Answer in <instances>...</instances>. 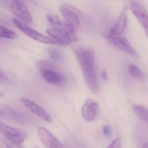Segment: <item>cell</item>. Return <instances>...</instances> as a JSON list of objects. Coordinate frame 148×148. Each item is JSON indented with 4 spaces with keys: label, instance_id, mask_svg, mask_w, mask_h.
Masks as SVG:
<instances>
[{
    "label": "cell",
    "instance_id": "18",
    "mask_svg": "<svg viewBox=\"0 0 148 148\" xmlns=\"http://www.w3.org/2000/svg\"><path fill=\"white\" fill-rule=\"evenodd\" d=\"M49 57L54 61H60L62 59L61 54L59 50L56 49L50 48L48 51Z\"/></svg>",
    "mask_w": 148,
    "mask_h": 148
},
{
    "label": "cell",
    "instance_id": "4",
    "mask_svg": "<svg viewBox=\"0 0 148 148\" xmlns=\"http://www.w3.org/2000/svg\"><path fill=\"white\" fill-rule=\"evenodd\" d=\"M61 12L69 27L75 30L80 25L81 12L75 7L69 4H63L60 8Z\"/></svg>",
    "mask_w": 148,
    "mask_h": 148
},
{
    "label": "cell",
    "instance_id": "20",
    "mask_svg": "<svg viewBox=\"0 0 148 148\" xmlns=\"http://www.w3.org/2000/svg\"><path fill=\"white\" fill-rule=\"evenodd\" d=\"M103 132L105 136L109 137L112 134V129L109 125H105L103 127Z\"/></svg>",
    "mask_w": 148,
    "mask_h": 148
},
{
    "label": "cell",
    "instance_id": "25",
    "mask_svg": "<svg viewBox=\"0 0 148 148\" xmlns=\"http://www.w3.org/2000/svg\"><path fill=\"white\" fill-rule=\"evenodd\" d=\"M3 115V114L2 112L0 109V116H2Z\"/></svg>",
    "mask_w": 148,
    "mask_h": 148
},
{
    "label": "cell",
    "instance_id": "15",
    "mask_svg": "<svg viewBox=\"0 0 148 148\" xmlns=\"http://www.w3.org/2000/svg\"><path fill=\"white\" fill-rule=\"evenodd\" d=\"M49 21L56 27H66L69 26L67 23L62 21L58 17V16L54 14H48L47 15Z\"/></svg>",
    "mask_w": 148,
    "mask_h": 148
},
{
    "label": "cell",
    "instance_id": "2",
    "mask_svg": "<svg viewBox=\"0 0 148 148\" xmlns=\"http://www.w3.org/2000/svg\"><path fill=\"white\" fill-rule=\"evenodd\" d=\"M47 33L58 43L59 45H66L78 41L75 30L69 26L55 27L47 30Z\"/></svg>",
    "mask_w": 148,
    "mask_h": 148
},
{
    "label": "cell",
    "instance_id": "11",
    "mask_svg": "<svg viewBox=\"0 0 148 148\" xmlns=\"http://www.w3.org/2000/svg\"><path fill=\"white\" fill-rule=\"evenodd\" d=\"M132 13L136 17L144 29L146 35L148 38V12L140 4L132 3L130 4Z\"/></svg>",
    "mask_w": 148,
    "mask_h": 148
},
{
    "label": "cell",
    "instance_id": "10",
    "mask_svg": "<svg viewBox=\"0 0 148 148\" xmlns=\"http://www.w3.org/2000/svg\"><path fill=\"white\" fill-rule=\"evenodd\" d=\"M20 101L27 109L37 117L46 122L49 123L52 122V119L51 116L45 109L34 103L25 98H21Z\"/></svg>",
    "mask_w": 148,
    "mask_h": 148
},
{
    "label": "cell",
    "instance_id": "23",
    "mask_svg": "<svg viewBox=\"0 0 148 148\" xmlns=\"http://www.w3.org/2000/svg\"><path fill=\"white\" fill-rule=\"evenodd\" d=\"M6 23H7V22L6 21L0 18V24H5Z\"/></svg>",
    "mask_w": 148,
    "mask_h": 148
},
{
    "label": "cell",
    "instance_id": "13",
    "mask_svg": "<svg viewBox=\"0 0 148 148\" xmlns=\"http://www.w3.org/2000/svg\"><path fill=\"white\" fill-rule=\"evenodd\" d=\"M41 74L44 80L49 83L54 85H60L64 82V77L59 72L52 70L42 68Z\"/></svg>",
    "mask_w": 148,
    "mask_h": 148
},
{
    "label": "cell",
    "instance_id": "16",
    "mask_svg": "<svg viewBox=\"0 0 148 148\" xmlns=\"http://www.w3.org/2000/svg\"><path fill=\"white\" fill-rule=\"evenodd\" d=\"M128 70L130 74L136 79L142 80L143 78V74L142 70L136 65L133 63L130 64Z\"/></svg>",
    "mask_w": 148,
    "mask_h": 148
},
{
    "label": "cell",
    "instance_id": "5",
    "mask_svg": "<svg viewBox=\"0 0 148 148\" xmlns=\"http://www.w3.org/2000/svg\"><path fill=\"white\" fill-rule=\"evenodd\" d=\"M12 21L15 25L18 28V29L22 31L25 34L31 37L32 39L43 43L59 45L58 43L54 39H51L47 36H45L44 35L40 33L27 26L23 23L20 21L18 19L13 18Z\"/></svg>",
    "mask_w": 148,
    "mask_h": 148
},
{
    "label": "cell",
    "instance_id": "17",
    "mask_svg": "<svg viewBox=\"0 0 148 148\" xmlns=\"http://www.w3.org/2000/svg\"><path fill=\"white\" fill-rule=\"evenodd\" d=\"M0 37L13 39L16 37V34L12 30L0 26Z\"/></svg>",
    "mask_w": 148,
    "mask_h": 148
},
{
    "label": "cell",
    "instance_id": "24",
    "mask_svg": "<svg viewBox=\"0 0 148 148\" xmlns=\"http://www.w3.org/2000/svg\"><path fill=\"white\" fill-rule=\"evenodd\" d=\"M143 148H148V142L146 143V144L144 145V146L143 147Z\"/></svg>",
    "mask_w": 148,
    "mask_h": 148
},
{
    "label": "cell",
    "instance_id": "21",
    "mask_svg": "<svg viewBox=\"0 0 148 148\" xmlns=\"http://www.w3.org/2000/svg\"><path fill=\"white\" fill-rule=\"evenodd\" d=\"M101 76L102 79L104 81H107L108 80V74L107 71L105 70H103L101 72Z\"/></svg>",
    "mask_w": 148,
    "mask_h": 148
},
{
    "label": "cell",
    "instance_id": "22",
    "mask_svg": "<svg viewBox=\"0 0 148 148\" xmlns=\"http://www.w3.org/2000/svg\"><path fill=\"white\" fill-rule=\"evenodd\" d=\"M7 78L6 75L3 72L0 70V78L2 79H5Z\"/></svg>",
    "mask_w": 148,
    "mask_h": 148
},
{
    "label": "cell",
    "instance_id": "19",
    "mask_svg": "<svg viewBox=\"0 0 148 148\" xmlns=\"http://www.w3.org/2000/svg\"><path fill=\"white\" fill-rule=\"evenodd\" d=\"M121 140L120 138H117L115 139L108 146V148H120L121 147Z\"/></svg>",
    "mask_w": 148,
    "mask_h": 148
},
{
    "label": "cell",
    "instance_id": "8",
    "mask_svg": "<svg viewBox=\"0 0 148 148\" xmlns=\"http://www.w3.org/2000/svg\"><path fill=\"white\" fill-rule=\"evenodd\" d=\"M11 8L13 13L23 21L27 23L32 22L31 14L22 0H12Z\"/></svg>",
    "mask_w": 148,
    "mask_h": 148
},
{
    "label": "cell",
    "instance_id": "3",
    "mask_svg": "<svg viewBox=\"0 0 148 148\" xmlns=\"http://www.w3.org/2000/svg\"><path fill=\"white\" fill-rule=\"evenodd\" d=\"M102 35L109 43L115 47L123 50L131 56L135 57L139 56L130 43L126 38L120 36V35L115 34L111 32L103 34Z\"/></svg>",
    "mask_w": 148,
    "mask_h": 148
},
{
    "label": "cell",
    "instance_id": "1",
    "mask_svg": "<svg viewBox=\"0 0 148 148\" xmlns=\"http://www.w3.org/2000/svg\"><path fill=\"white\" fill-rule=\"evenodd\" d=\"M74 51L87 86L93 93L98 94L99 89L95 70L94 51L92 49L86 46H77L75 47Z\"/></svg>",
    "mask_w": 148,
    "mask_h": 148
},
{
    "label": "cell",
    "instance_id": "7",
    "mask_svg": "<svg viewBox=\"0 0 148 148\" xmlns=\"http://www.w3.org/2000/svg\"><path fill=\"white\" fill-rule=\"evenodd\" d=\"M100 110V107L96 102L92 99H88L82 108V116L87 121H92L98 117Z\"/></svg>",
    "mask_w": 148,
    "mask_h": 148
},
{
    "label": "cell",
    "instance_id": "12",
    "mask_svg": "<svg viewBox=\"0 0 148 148\" xmlns=\"http://www.w3.org/2000/svg\"><path fill=\"white\" fill-rule=\"evenodd\" d=\"M128 9L124 6L115 23L110 29V32L116 35H121L124 32L127 22Z\"/></svg>",
    "mask_w": 148,
    "mask_h": 148
},
{
    "label": "cell",
    "instance_id": "14",
    "mask_svg": "<svg viewBox=\"0 0 148 148\" xmlns=\"http://www.w3.org/2000/svg\"><path fill=\"white\" fill-rule=\"evenodd\" d=\"M133 109L137 116L141 120L148 123V109L143 106L135 105L133 106Z\"/></svg>",
    "mask_w": 148,
    "mask_h": 148
},
{
    "label": "cell",
    "instance_id": "9",
    "mask_svg": "<svg viewBox=\"0 0 148 148\" xmlns=\"http://www.w3.org/2000/svg\"><path fill=\"white\" fill-rule=\"evenodd\" d=\"M38 133L41 140L46 147H64L62 143L47 129L44 127H40L38 129Z\"/></svg>",
    "mask_w": 148,
    "mask_h": 148
},
{
    "label": "cell",
    "instance_id": "6",
    "mask_svg": "<svg viewBox=\"0 0 148 148\" xmlns=\"http://www.w3.org/2000/svg\"><path fill=\"white\" fill-rule=\"evenodd\" d=\"M0 134L4 136L15 145L22 144L26 139V134L21 130L10 127L0 122Z\"/></svg>",
    "mask_w": 148,
    "mask_h": 148
}]
</instances>
